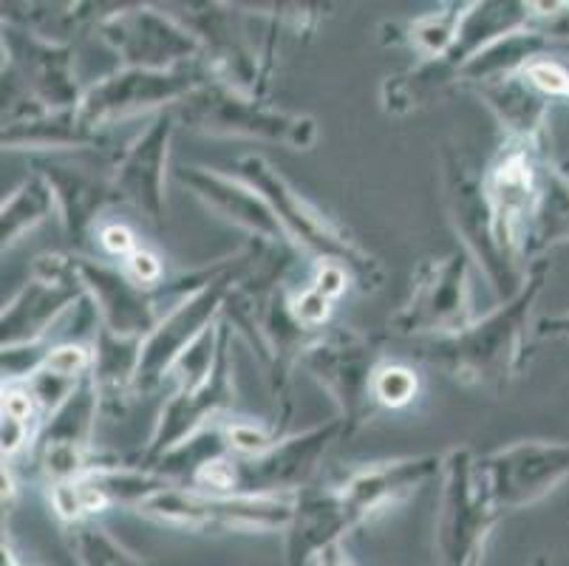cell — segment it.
Here are the masks:
<instances>
[{
    "instance_id": "cell-3",
    "label": "cell",
    "mask_w": 569,
    "mask_h": 566,
    "mask_svg": "<svg viewBox=\"0 0 569 566\" xmlns=\"http://www.w3.org/2000/svg\"><path fill=\"white\" fill-rule=\"evenodd\" d=\"M346 434L343 419H329L326 425L303 434L278 439L272 448L256 456H219L207 461L193 476L190 487L219 496H289L307 487L320 456L329 445Z\"/></svg>"
},
{
    "instance_id": "cell-13",
    "label": "cell",
    "mask_w": 569,
    "mask_h": 566,
    "mask_svg": "<svg viewBox=\"0 0 569 566\" xmlns=\"http://www.w3.org/2000/svg\"><path fill=\"white\" fill-rule=\"evenodd\" d=\"M207 80L210 75L201 66H184V69L173 71L128 69L126 66L82 91L77 113L88 128L102 131L108 125L139 117V113H148L168 102L188 100L190 93L204 86Z\"/></svg>"
},
{
    "instance_id": "cell-36",
    "label": "cell",
    "mask_w": 569,
    "mask_h": 566,
    "mask_svg": "<svg viewBox=\"0 0 569 566\" xmlns=\"http://www.w3.org/2000/svg\"><path fill=\"white\" fill-rule=\"evenodd\" d=\"M538 337H569V311L552 315V318L538 320L536 326Z\"/></svg>"
},
{
    "instance_id": "cell-38",
    "label": "cell",
    "mask_w": 569,
    "mask_h": 566,
    "mask_svg": "<svg viewBox=\"0 0 569 566\" xmlns=\"http://www.w3.org/2000/svg\"><path fill=\"white\" fill-rule=\"evenodd\" d=\"M3 566H23L18 560V555L12 553V547H9V544H3Z\"/></svg>"
},
{
    "instance_id": "cell-21",
    "label": "cell",
    "mask_w": 569,
    "mask_h": 566,
    "mask_svg": "<svg viewBox=\"0 0 569 566\" xmlns=\"http://www.w3.org/2000/svg\"><path fill=\"white\" fill-rule=\"evenodd\" d=\"M442 459L445 456H417V459L375 461V465L360 467L346 476L340 485H335V490L349 507L355 524H363L375 513L386 510L388 505H397L419 485H426L437 470H442Z\"/></svg>"
},
{
    "instance_id": "cell-6",
    "label": "cell",
    "mask_w": 569,
    "mask_h": 566,
    "mask_svg": "<svg viewBox=\"0 0 569 566\" xmlns=\"http://www.w3.org/2000/svg\"><path fill=\"white\" fill-rule=\"evenodd\" d=\"M442 190L448 218L457 236L462 238L465 252L482 267L485 278L490 280L499 298H516L527 280L525 267L507 256L496 238L485 176H479V170L453 148L442 150Z\"/></svg>"
},
{
    "instance_id": "cell-29",
    "label": "cell",
    "mask_w": 569,
    "mask_h": 566,
    "mask_svg": "<svg viewBox=\"0 0 569 566\" xmlns=\"http://www.w3.org/2000/svg\"><path fill=\"white\" fill-rule=\"evenodd\" d=\"M470 3H445L439 12L422 14V18L411 20V23L402 26V43L411 46L413 51L426 57H437L442 51L451 49V43L457 40V31L462 26L465 14H468Z\"/></svg>"
},
{
    "instance_id": "cell-4",
    "label": "cell",
    "mask_w": 569,
    "mask_h": 566,
    "mask_svg": "<svg viewBox=\"0 0 569 566\" xmlns=\"http://www.w3.org/2000/svg\"><path fill=\"white\" fill-rule=\"evenodd\" d=\"M301 493L289 496H219L170 485L137 507L139 516L188 533H287Z\"/></svg>"
},
{
    "instance_id": "cell-2",
    "label": "cell",
    "mask_w": 569,
    "mask_h": 566,
    "mask_svg": "<svg viewBox=\"0 0 569 566\" xmlns=\"http://www.w3.org/2000/svg\"><path fill=\"white\" fill-rule=\"evenodd\" d=\"M236 173L272 207L292 247L307 249L309 256L318 258V264H335L346 269V275L363 292H377L382 287L386 272L380 261L346 238L338 227L329 225L301 193H295L292 185L263 156H241L236 162Z\"/></svg>"
},
{
    "instance_id": "cell-16",
    "label": "cell",
    "mask_w": 569,
    "mask_h": 566,
    "mask_svg": "<svg viewBox=\"0 0 569 566\" xmlns=\"http://www.w3.org/2000/svg\"><path fill=\"white\" fill-rule=\"evenodd\" d=\"M100 397L91 383V374L63 399V405L46 417L38 439H34V461L51 487L69 485L80 479L91 461V439H94Z\"/></svg>"
},
{
    "instance_id": "cell-39",
    "label": "cell",
    "mask_w": 569,
    "mask_h": 566,
    "mask_svg": "<svg viewBox=\"0 0 569 566\" xmlns=\"http://www.w3.org/2000/svg\"><path fill=\"white\" fill-rule=\"evenodd\" d=\"M536 566H547V560L545 558H541V560H538V564Z\"/></svg>"
},
{
    "instance_id": "cell-17",
    "label": "cell",
    "mask_w": 569,
    "mask_h": 566,
    "mask_svg": "<svg viewBox=\"0 0 569 566\" xmlns=\"http://www.w3.org/2000/svg\"><path fill=\"white\" fill-rule=\"evenodd\" d=\"M82 289L69 272L66 252L40 256L34 264V278L3 306V349L26 342L49 340V331L74 304H82Z\"/></svg>"
},
{
    "instance_id": "cell-22",
    "label": "cell",
    "mask_w": 569,
    "mask_h": 566,
    "mask_svg": "<svg viewBox=\"0 0 569 566\" xmlns=\"http://www.w3.org/2000/svg\"><path fill=\"white\" fill-rule=\"evenodd\" d=\"M349 507L335 487L318 493H301L295 518L287 529V564L309 566L329 547L340 544V538L355 529Z\"/></svg>"
},
{
    "instance_id": "cell-26",
    "label": "cell",
    "mask_w": 569,
    "mask_h": 566,
    "mask_svg": "<svg viewBox=\"0 0 569 566\" xmlns=\"http://www.w3.org/2000/svg\"><path fill=\"white\" fill-rule=\"evenodd\" d=\"M476 93L488 102L490 111L507 128V137L513 142L538 145L547 122V97L536 91L521 75L479 86Z\"/></svg>"
},
{
    "instance_id": "cell-34",
    "label": "cell",
    "mask_w": 569,
    "mask_h": 566,
    "mask_svg": "<svg viewBox=\"0 0 569 566\" xmlns=\"http://www.w3.org/2000/svg\"><path fill=\"white\" fill-rule=\"evenodd\" d=\"M126 272L142 287L157 289V284H162V264L148 249H137L131 258H126Z\"/></svg>"
},
{
    "instance_id": "cell-27",
    "label": "cell",
    "mask_w": 569,
    "mask_h": 566,
    "mask_svg": "<svg viewBox=\"0 0 569 566\" xmlns=\"http://www.w3.org/2000/svg\"><path fill=\"white\" fill-rule=\"evenodd\" d=\"M558 244H569V176L561 168L545 162L541 196H538L530 238H527V258Z\"/></svg>"
},
{
    "instance_id": "cell-9",
    "label": "cell",
    "mask_w": 569,
    "mask_h": 566,
    "mask_svg": "<svg viewBox=\"0 0 569 566\" xmlns=\"http://www.w3.org/2000/svg\"><path fill=\"white\" fill-rule=\"evenodd\" d=\"M232 326L219 320V351L210 371L196 383L176 386L173 397L164 403L151 443L144 448L139 467L151 470L162 456L193 439L204 428L236 405V355H232Z\"/></svg>"
},
{
    "instance_id": "cell-33",
    "label": "cell",
    "mask_w": 569,
    "mask_h": 566,
    "mask_svg": "<svg viewBox=\"0 0 569 566\" xmlns=\"http://www.w3.org/2000/svg\"><path fill=\"white\" fill-rule=\"evenodd\" d=\"M419 391L417 374L406 366H382L375 380V399L377 405L386 408H402L411 403Z\"/></svg>"
},
{
    "instance_id": "cell-15",
    "label": "cell",
    "mask_w": 569,
    "mask_h": 566,
    "mask_svg": "<svg viewBox=\"0 0 569 566\" xmlns=\"http://www.w3.org/2000/svg\"><path fill=\"white\" fill-rule=\"evenodd\" d=\"M541 170L545 162L538 159V145L510 139L490 173L485 176L496 238L519 267H525L527 261V238L541 196Z\"/></svg>"
},
{
    "instance_id": "cell-24",
    "label": "cell",
    "mask_w": 569,
    "mask_h": 566,
    "mask_svg": "<svg viewBox=\"0 0 569 566\" xmlns=\"http://www.w3.org/2000/svg\"><path fill=\"white\" fill-rule=\"evenodd\" d=\"M142 340L119 337L106 326H97L94 363H91V383L100 397V408L108 414H122L128 399L137 397V368Z\"/></svg>"
},
{
    "instance_id": "cell-25",
    "label": "cell",
    "mask_w": 569,
    "mask_h": 566,
    "mask_svg": "<svg viewBox=\"0 0 569 566\" xmlns=\"http://www.w3.org/2000/svg\"><path fill=\"white\" fill-rule=\"evenodd\" d=\"M102 133L88 128L77 111H46L34 108L29 117H12L3 125L7 150H54V148H97Z\"/></svg>"
},
{
    "instance_id": "cell-31",
    "label": "cell",
    "mask_w": 569,
    "mask_h": 566,
    "mask_svg": "<svg viewBox=\"0 0 569 566\" xmlns=\"http://www.w3.org/2000/svg\"><path fill=\"white\" fill-rule=\"evenodd\" d=\"M349 280L351 278L346 275V269L335 267V264H320L312 284L301 295L292 298L295 318L301 320L309 331L320 329L329 320V311H332L335 300L346 292Z\"/></svg>"
},
{
    "instance_id": "cell-18",
    "label": "cell",
    "mask_w": 569,
    "mask_h": 566,
    "mask_svg": "<svg viewBox=\"0 0 569 566\" xmlns=\"http://www.w3.org/2000/svg\"><path fill=\"white\" fill-rule=\"evenodd\" d=\"M173 113H159L148 131L126 150L111 176L113 201L133 207L148 221L162 225L168 201H164V179H168L170 142H173Z\"/></svg>"
},
{
    "instance_id": "cell-40",
    "label": "cell",
    "mask_w": 569,
    "mask_h": 566,
    "mask_svg": "<svg viewBox=\"0 0 569 566\" xmlns=\"http://www.w3.org/2000/svg\"><path fill=\"white\" fill-rule=\"evenodd\" d=\"M561 170H563V168H561ZM563 173H567V176H569V170H563Z\"/></svg>"
},
{
    "instance_id": "cell-11",
    "label": "cell",
    "mask_w": 569,
    "mask_h": 566,
    "mask_svg": "<svg viewBox=\"0 0 569 566\" xmlns=\"http://www.w3.org/2000/svg\"><path fill=\"white\" fill-rule=\"evenodd\" d=\"M468 252L431 258L419 267L406 306L395 315V329L408 337L459 335L473 324V292H470Z\"/></svg>"
},
{
    "instance_id": "cell-7",
    "label": "cell",
    "mask_w": 569,
    "mask_h": 566,
    "mask_svg": "<svg viewBox=\"0 0 569 566\" xmlns=\"http://www.w3.org/2000/svg\"><path fill=\"white\" fill-rule=\"evenodd\" d=\"M252 261L247 256H236L221 264L216 278L188 295L184 300L173 304L168 309L157 329L142 340L137 368V397H148L164 383L168 374H173V366L182 360L184 351L204 335L210 326H216V318L224 311L227 298L238 287V280L244 278Z\"/></svg>"
},
{
    "instance_id": "cell-8",
    "label": "cell",
    "mask_w": 569,
    "mask_h": 566,
    "mask_svg": "<svg viewBox=\"0 0 569 566\" xmlns=\"http://www.w3.org/2000/svg\"><path fill=\"white\" fill-rule=\"evenodd\" d=\"M303 368L340 408L346 436L357 434L375 414V380L382 368L380 342L355 329H335L309 342Z\"/></svg>"
},
{
    "instance_id": "cell-30",
    "label": "cell",
    "mask_w": 569,
    "mask_h": 566,
    "mask_svg": "<svg viewBox=\"0 0 569 566\" xmlns=\"http://www.w3.org/2000/svg\"><path fill=\"white\" fill-rule=\"evenodd\" d=\"M69 544L80 566H151L137 553H131L126 544L117 542L106 527H97L91 522L71 524Z\"/></svg>"
},
{
    "instance_id": "cell-10",
    "label": "cell",
    "mask_w": 569,
    "mask_h": 566,
    "mask_svg": "<svg viewBox=\"0 0 569 566\" xmlns=\"http://www.w3.org/2000/svg\"><path fill=\"white\" fill-rule=\"evenodd\" d=\"M499 513L490 507L476 459L457 448L442 459V498L437 513V555L442 566H479Z\"/></svg>"
},
{
    "instance_id": "cell-14",
    "label": "cell",
    "mask_w": 569,
    "mask_h": 566,
    "mask_svg": "<svg viewBox=\"0 0 569 566\" xmlns=\"http://www.w3.org/2000/svg\"><path fill=\"white\" fill-rule=\"evenodd\" d=\"M100 34L128 69L173 71L196 66L204 54L193 29L153 7L111 12L100 23Z\"/></svg>"
},
{
    "instance_id": "cell-35",
    "label": "cell",
    "mask_w": 569,
    "mask_h": 566,
    "mask_svg": "<svg viewBox=\"0 0 569 566\" xmlns=\"http://www.w3.org/2000/svg\"><path fill=\"white\" fill-rule=\"evenodd\" d=\"M100 244L108 256L113 258H131L137 252V241H133V232L126 225H108L100 230Z\"/></svg>"
},
{
    "instance_id": "cell-5",
    "label": "cell",
    "mask_w": 569,
    "mask_h": 566,
    "mask_svg": "<svg viewBox=\"0 0 569 566\" xmlns=\"http://www.w3.org/2000/svg\"><path fill=\"white\" fill-rule=\"evenodd\" d=\"M179 117L199 133L210 137H244L309 150L318 139L312 117L267 106L252 93L238 91L221 80H207L188 100L179 102Z\"/></svg>"
},
{
    "instance_id": "cell-32",
    "label": "cell",
    "mask_w": 569,
    "mask_h": 566,
    "mask_svg": "<svg viewBox=\"0 0 569 566\" xmlns=\"http://www.w3.org/2000/svg\"><path fill=\"white\" fill-rule=\"evenodd\" d=\"M521 77L547 100H569V66L558 60L556 51L527 62Z\"/></svg>"
},
{
    "instance_id": "cell-20",
    "label": "cell",
    "mask_w": 569,
    "mask_h": 566,
    "mask_svg": "<svg viewBox=\"0 0 569 566\" xmlns=\"http://www.w3.org/2000/svg\"><path fill=\"white\" fill-rule=\"evenodd\" d=\"M3 46H9L18 75L23 77L38 108H46V111H77L80 108L82 93L77 88L74 66H71L74 57H71L69 46L49 43L23 29H9Z\"/></svg>"
},
{
    "instance_id": "cell-1",
    "label": "cell",
    "mask_w": 569,
    "mask_h": 566,
    "mask_svg": "<svg viewBox=\"0 0 569 566\" xmlns=\"http://www.w3.org/2000/svg\"><path fill=\"white\" fill-rule=\"evenodd\" d=\"M547 272L550 261L538 258L516 298L490 311L488 318L473 320L459 335L419 340L417 355L462 386L490 388V391L507 388L525 366L527 324H530L532 304L545 289Z\"/></svg>"
},
{
    "instance_id": "cell-12",
    "label": "cell",
    "mask_w": 569,
    "mask_h": 566,
    "mask_svg": "<svg viewBox=\"0 0 569 566\" xmlns=\"http://www.w3.org/2000/svg\"><path fill=\"white\" fill-rule=\"evenodd\" d=\"M476 474L496 513L521 510L569 479V443H513L476 459Z\"/></svg>"
},
{
    "instance_id": "cell-23",
    "label": "cell",
    "mask_w": 569,
    "mask_h": 566,
    "mask_svg": "<svg viewBox=\"0 0 569 566\" xmlns=\"http://www.w3.org/2000/svg\"><path fill=\"white\" fill-rule=\"evenodd\" d=\"M40 176L54 190V201L57 210H60V218H63L66 236L77 247L86 244V238L94 230L100 212L106 210L108 201H113L111 179H97V176L86 173V170L57 162L40 165Z\"/></svg>"
},
{
    "instance_id": "cell-19",
    "label": "cell",
    "mask_w": 569,
    "mask_h": 566,
    "mask_svg": "<svg viewBox=\"0 0 569 566\" xmlns=\"http://www.w3.org/2000/svg\"><path fill=\"white\" fill-rule=\"evenodd\" d=\"M176 179L182 181L184 187L193 190L196 199L204 201L213 212H219L224 221L241 227V230L250 232L252 238L263 244V247H276V249H292V241L283 232L281 221L272 212V207L261 199V196L252 190L244 181H232L227 176L213 173V170L196 168V165H188V168L176 170Z\"/></svg>"
},
{
    "instance_id": "cell-37",
    "label": "cell",
    "mask_w": 569,
    "mask_h": 566,
    "mask_svg": "<svg viewBox=\"0 0 569 566\" xmlns=\"http://www.w3.org/2000/svg\"><path fill=\"white\" fill-rule=\"evenodd\" d=\"M315 566H351V564H349V558H346L343 547H340V544H335V547H329L318 560H315Z\"/></svg>"
},
{
    "instance_id": "cell-28",
    "label": "cell",
    "mask_w": 569,
    "mask_h": 566,
    "mask_svg": "<svg viewBox=\"0 0 569 566\" xmlns=\"http://www.w3.org/2000/svg\"><path fill=\"white\" fill-rule=\"evenodd\" d=\"M54 190H51L43 176L38 173L29 181H23L3 201V210H0V238H3V249L14 247L23 232L34 230L40 221H46L54 212Z\"/></svg>"
}]
</instances>
